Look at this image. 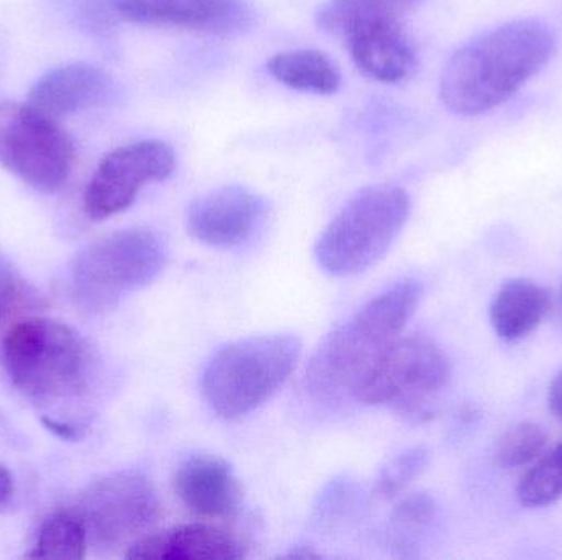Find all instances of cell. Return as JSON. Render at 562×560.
<instances>
[{"instance_id":"25","label":"cell","mask_w":562,"mask_h":560,"mask_svg":"<svg viewBox=\"0 0 562 560\" xmlns=\"http://www.w3.org/2000/svg\"><path fill=\"white\" fill-rule=\"evenodd\" d=\"M436 518V503L426 493H413L405 496L392 513V526L395 535H402L400 548L409 538L425 532Z\"/></svg>"},{"instance_id":"4","label":"cell","mask_w":562,"mask_h":560,"mask_svg":"<svg viewBox=\"0 0 562 560\" xmlns=\"http://www.w3.org/2000/svg\"><path fill=\"white\" fill-rule=\"evenodd\" d=\"M300 355V339L291 334L231 342L204 367L201 375L204 400L224 420L246 416L283 387Z\"/></svg>"},{"instance_id":"6","label":"cell","mask_w":562,"mask_h":560,"mask_svg":"<svg viewBox=\"0 0 562 560\" xmlns=\"http://www.w3.org/2000/svg\"><path fill=\"white\" fill-rule=\"evenodd\" d=\"M451 380L442 348L425 334H400L359 378L353 400L389 407L409 423L435 416L436 403Z\"/></svg>"},{"instance_id":"19","label":"cell","mask_w":562,"mask_h":560,"mask_svg":"<svg viewBox=\"0 0 562 560\" xmlns=\"http://www.w3.org/2000/svg\"><path fill=\"white\" fill-rule=\"evenodd\" d=\"M423 0H329L317 12L324 32L344 36L362 23L400 20Z\"/></svg>"},{"instance_id":"11","label":"cell","mask_w":562,"mask_h":560,"mask_svg":"<svg viewBox=\"0 0 562 560\" xmlns=\"http://www.w3.org/2000/svg\"><path fill=\"white\" fill-rule=\"evenodd\" d=\"M267 204L243 186H223L198 197L188 207V232L217 249L243 245L266 217Z\"/></svg>"},{"instance_id":"12","label":"cell","mask_w":562,"mask_h":560,"mask_svg":"<svg viewBox=\"0 0 562 560\" xmlns=\"http://www.w3.org/2000/svg\"><path fill=\"white\" fill-rule=\"evenodd\" d=\"M105 7L127 22L217 35H233L250 22L249 9L243 0H105Z\"/></svg>"},{"instance_id":"21","label":"cell","mask_w":562,"mask_h":560,"mask_svg":"<svg viewBox=\"0 0 562 560\" xmlns=\"http://www.w3.org/2000/svg\"><path fill=\"white\" fill-rule=\"evenodd\" d=\"M42 296L19 268L0 253V341L26 311L42 308Z\"/></svg>"},{"instance_id":"18","label":"cell","mask_w":562,"mask_h":560,"mask_svg":"<svg viewBox=\"0 0 562 560\" xmlns=\"http://www.w3.org/2000/svg\"><path fill=\"white\" fill-rule=\"evenodd\" d=\"M267 69L281 84L296 91L329 95L340 88L339 69L316 49L277 53L267 62Z\"/></svg>"},{"instance_id":"29","label":"cell","mask_w":562,"mask_h":560,"mask_svg":"<svg viewBox=\"0 0 562 560\" xmlns=\"http://www.w3.org/2000/svg\"><path fill=\"white\" fill-rule=\"evenodd\" d=\"M561 301H562V292H561Z\"/></svg>"},{"instance_id":"7","label":"cell","mask_w":562,"mask_h":560,"mask_svg":"<svg viewBox=\"0 0 562 560\" xmlns=\"http://www.w3.org/2000/svg\"><path fill=\"white\" fill-rule=\"evenodd\" d=\"M409 197L392 184L359 191L321 233L314 255L333 276H352L375 265L402 232Z\"/></svg>"},{"instance_id":"9","label":"cell","mask_w":562,"mask_h":560,"mask_svg":"<svg viewBox=\"0 0 562 560\" xmlns=\"http://www.w3.org/2000/svg\"><path fill=\"white\" fill-rule=\"evenodd\" d=\"M71 510L85 523L89 546L101 549L134 545L161 518L157 490L138 470H121L95 480Z\"/></svg>"},{"instance_id":"8","label":"cell","mask_w":562,"mask_h":560,"mask_svg":"<svg viewBox=\"0 0 562 560\" xmlns=\"http://www.w3.org/2000/svg\"><path fill=\"white\" fill-rule=\"evenodd\" d=\"M72 145L55 118L32 104L0 102V164L40 193L61 190L72 167Z\"/></svg>"},{"instance_id":"14","label":"cell","mask_w":562,"mask_h":560,"mask_svg":"<svg viewBox=\"0 0 562 560\" xmlns=\"http://www.w3.org/2000/svg\"><path fill=\"white\" fill-rule=\"evenodd\" d=\"M112 79L89 62H69L49 69L29 92V104L48 117H68L108 101Z\"/></svg>"},{"instance_id":"16","label":"cell","mask_w":562,"mask_h":560,"mask_svg":"<svg viewBox=\"0 0 562 560\" xmlns=\"http://www.w3.org/2000/svg\"><path fill=\"white\" fill-rule=\"evenodd\" d=\"M357 68L380 82L405 81L416 68V52L400 20L362 23L344 35Z\"/></svg>"},{"instance_id":"23","label":"cell","mask_w":562,"mask_h":560,"mask_svg":"<svg viewBox=\"0 0 562 560\" xmlns=\"http://www.w3.org/2000/svg\"><path fill=\"white\" fill-rule=\"evenodd\" d=\"M547 443L543 427L535 423H520L498 439L495 457L504 469H518L537 460L543 454Z\"/></svg>"},{"instance_id":"20","label":"cell","mask_w":562,"mask_h":560,"mask_svg":"<svg viewBox=\"0 0 562 560\" xmlns=\"http://www.w3.org/2000/svg\"><path fill=\"white\" fill-rule=\"evenodd\" d=\"M88 548L85 523L72 510H61L42 523L29 556L33 559H82Z\"/></svg>"},{"instance_id":"28","label":"cell","mask_w":562,"mask_h":560,"mask_svg":"<svg viewBox=\"0 0 562 560\" xmlns=\"http://www.w3.org/2000/svg\"><path fill=\"white\" fill-rule=\"evenodd\" d=\"M13 493V479L9 469L0 464V505L5 503Z\"/></svg>"},{"instance_id":"13","label":"cell","mask_w":562,"mask_h":560,"mask_svg":"<svg viewBox=\"0 0 562 560\" xmlns=\"http://www.w3.org/2000/svg\"><path fill=\"white\" fill-rule=\"evenodd\" d=\"M175 492L194 515L233 518L243 505V489L226 460L211 454H191L175 472Z\"/></svg>"},{"instance_id":"10","label":"cell","mask_w":562,"mask_h":560,"mask_svg":"<svg viewBox=\"0 0 562 560\" xmlns=\"http://www.w3.org/2000/svg\"><path fill=\"white\" fill-rule=\"evenodd\" d=\"M173 150L164 141L144 140L115 148L102 158L85 193L89 219L105 220L134 204L147 184L167 180L175 171Z\"/></svg>"},{"instance_id":"1","label":"cell","mask_w":562,"mask_h":560,"mask_svg":"<svg viewBox=\"0 0 562 560\" xmlns=\"http://www.w3.org/2000/svg\"><path fill=\"white\" fill-rule=\"evenodd\" d=\"M553 52L554 35L544 23H505L451 56L439 85L442 102L464 117L501 107L543 69Z\"/></svg>"},{"instance_id":"27","label":"cell","mask_w":562,"mask_h":560,"mask_svg":"<svg viewBox=\"0 0 562 560\" xmlns=\"http://www.w3.org/2000/svg\"><path fill=\"white\" fill-rule=\"evenodd\" d=\"M550 408L557 416L562 418V374L558 375L557 380L553 381L550 388Z\"/></svg>"},{"instance_id":"15","label":"cell","mask_w":562,"mask_h":560,"mask_svg":"<svg viewBox=\"0 0 562 560\" xmlns=\"http://www.w3.org/2000/svg\"><path fill=\"white\" fill-rule=\"evenodd\" d=\"M127 559L237 560L246 558L243 542L221 526L191 523L151 533L128 546Z\"/></svg>"},{"instance_id":"17","label":"cell","mask_w":562,"mask_h":560,"mask_svg":"<svg viewBox=\"0 0 562 560\" xmlns=\"http://www.w3.org/2000/svg\"><path fill=\"white\" fill-rule=\"evenodd\" d=\"M550 308V293L543 286L530 279H508L492 299V328L504 341H520L541 324Z\"/></svg>"},{"instance_id":"3","label":"cell","mask_w":562,"mask_h":560,"mask_svg":"<svg viewBox=\"0 0 562 560\" xmlns=\"http://www.w3.org/2000/svg\"><path fill=\"white\" fill-rule=\"evenodd\" d=\"M0 347L13 387L40 403L85 397L98 372L89 342L56 319H20L5 332Z\"/></svg>"},{"instance_id":"26","label":"cell","mask_w":562,"mask_h":560,"mask_svg":"<svg viewBox=\"0 0 562 560\" xmlns=\"http://www.w3.org/2000/svg\"><path fill=\"white\" fill-rule=\"evenodd\" d=\"M353 490L352 485L346 480H336V483L329 487L323 496L319 499V505L316 506L317 525H334V522L346 515L349 510L350 502H352Z\"/></svg>"},{"instance_id":"24","label":"cell","mask_w":562,"mask_h":560,"mask_svg":"<svg viewBox=\"0 0 562 560\" xmlns=\"http://www.w3.org/2000/svg\"><path fill=\"white\" fill-rule=\"evenodd\" d=\"M428 450L425 447L403 450L402 454L390 459L380 470L376 479L375 489H373L376 499L393 500L402 495L403 490L428 466Z\"/></svg>"},{"instance_id":"2","label":"cell","mask_w":562,"mask_h":560,"mask_svg":"<svg viewBox=\"0 0 562 560\" xmlns=\"http://www.w3.org/2000/svg\"><path fill=\"white\" fill-rule=\"evenodd\" d=\"M422 296V283L402 279L333 329L307 362L306 390L323 401L352 397L367 368L402 334Z\"/></svg>"},{"instance_id":"22","label":"cell","mask_w":562,"mask_h":560,"mask_svg":"<svg viewBox=\"0 0 562 560\" xmlns=\"http://www.w3.org/2000/svg\"><path fill=\"white\" fill-rule=\"evenodd\" d=\"M562 496V443L544 456L518 485V499L527 508H541Z\"/></svg>"},{"instance_id":"5","label":"cell","mask_w":562,"mask_h":560,"mask_svg":"<svg viewBox=\"0 0 562 560\" xmlns=\"http://www.w3.org/2000/svg\"><path fill=\"white\" fill-rule=\"evenodd\" d=\"M164 240L145 227L119 230L82 249L69 266L72 301L89 315L114 309L151 285L167 265Z\"/></svg>"}]
</instances>
